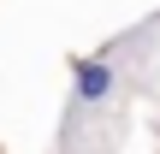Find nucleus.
<instances>
[{"label":"nucleus","mask_w":160,"mask_h":154,"mask_svg":"<svg viewBox=\"0 0 160 154\" xmlns=\"http://www.w3.org/2000/svg\"><path fill=\"white\" fill-rule=\"evenodd\" d=\"M113 77H119L113 59H83V65H77V101H89V107L107 101V95H113Z\"/></svg>","instance_id":"f257e3e1"}]
</instances>
